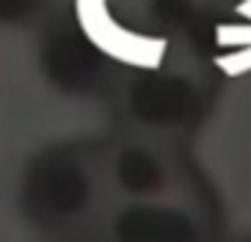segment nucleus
Listing matches in <instances>:
<instances>
[{"instance_id": "nucleus-3", "label": "nucleus", "mask_w": 251, "mask_h": 242, "mask_svg": "<svg viewBox=\"0 0 251 242\" xmlns=\"http://www.w3.org/2000/svg\"><path fill=\"white\" fill-rule=\"evenodd\" d=\"M118 183L127 195H151V192H163L166 189V177L163 169L139 154H124L118 160Z\"/></svg>"}, {"instance_id": "nucleus-1", "label": "nucleus", "mask_w": 251, "mask_h": 242, "mask_svg": "<svg viewBox=\"0 0 251 242\" xmlns=\"http://www.w3.org/2000/svg\"><path fill=\"white\" fill-rule=\"evenodd\" d=\"M100 242H210V227L183 204H130L106 218Z\"/></svg>"}, {"instance_id": "nucleus-2", "label": "nucleus", "mask_w": 251, "mask_h": 242, "mask_svg": "<svg viewBox=\"0 0 251 242\" xmlns=\"http://www.w3.org/2000/svg\"><path fill=\"white\" fill-rule=\"evenodd\" d=\"M77 21L83 36L109 59L124 62L130 68L157 71L166 59V39L142 36L133 30H124L115 24V18L106 12V0H74Z\"/></svg>"}, {"instance_id": "nucleus-4", "label": "nucleus", "mask_w": 251, "mask_h": 242, "mask_svg": "<svg viewBox=\"0 0 251 242\" xmlns=\"http://www.w3.org/2000/svg\"><path fill=\"white\" fill-rule=\"evenodd\" d=\"M216 65H219L225 74H230V77L251 71V45L239 48V50H236V53H230V56H219V62H216Z\"/></svg>"}]
</instances>
